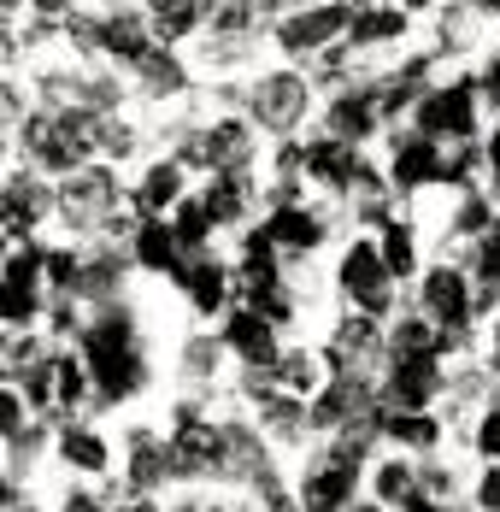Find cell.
Listing matches in <instances>:
<instances>
[{
    "label": "cell",
    "mask_w": 500,
    "mask_h": 512,
    "mask_svg": "<svg viewBox=\"0 0 500 512\" xmlns=\"http://www.w3.org/2000/svg\"><path fill=\"white\" fill-rule=\"evenodd\" d=\"M83 342H89V359H95L106 395H124V389H136V383H142V359H130V330H124L118 318L89 324V330H83Z\"/></svg>",
    "instance_id": "6da1fadb"
},
{
    "label": "cell",
    "mask_w": 500,
    "mask_h": 512,
    "mask_svg": "<svg viewBox=\"0 0 500 512\" xmlns=\"http://www.w3.org/2000/svg\"><path fill=\"white\" fill-rule=\"evenodd\" d=\"M342 283H348L353 301H365V307L377 312L383 301H389V259H377L365 242H359V248L342 259Z\"/></svg>",
    "instance_id": "7a4b0ae2"
},
{
    "label": "cell",
    "mask_w": 500,
    "mask_h": 512,
    "mask_svg": "<svg viewBox=\"0 0 500 512\" xmlns=\"http://www.w3.org/2000/svg\"><path fill=\"white\" fill-rule=\"evenodd\" d=\"M348 24V6H318V12H306V18H295V24H283V48H318V42H330L336 30Z\"/></svg>",
    "instance_id": "3957f363"
},
{
    "label": "cell",
    "mask_w": 500,
    "mask_h": 512,
    "mask_svg": "<svg viewBox=\"0 0 500 512\" xmlns=\"http://www.w3.org/2000/svg\"><path fill=\"white\" fill-rule=\"evenodd\" d=\"M253 106H259V118H265L271 130H289V124L300 118V106H306V95H300L295 77H271V83L259 89V101H253Z\"/></svg>",
    "instance_id": "277c9868"
},
{
    "label": "cell",
    "mask_w": 500,
    "mask_h": 512,
    "mask_svg": "<svg viewBox=\"0 0 500 512\" xmlns=\"http://www.w3.org/2000/svg\"><path fill=\"white\" fill-rule=\"evenodd\" d=\"M348 489H353L348 465H318V471L306 477V512H336L348 501Z\"/></svg>",
    "instance_id": "5b68a950"
},
{
    "label": "cell",
    "mask_w": 500,
    "mask_h": 512,
    "mask_svg": "<svg viewBox=\"0 0 500 512\" xmlns=\"http://www.w3.org/2000/svg\"><path fill=\"white\" fill-rule=\"evenodd\" d=\"M106 201H112V177L106 171H89V177H77L71 189H65V212L83 224V218H95V212H106Z\"/></svg>",
    "instance_id": "8992f818"
},
{
    "label": "cell",
    "mask_w": 500,
    "mask_h": 512,
    "mask_svg": "<svg viewBox=\"0 0 500 512\" xmlns=\"http://www.w3.org/2000/svg\"><path fill=\"white\" fill-rule=\"evenodd\" d=\"M430 389H436V365H430V354H406L400 359V371H395V395L406 401V407H424L430 401Z\"/></svg>",
    "instance_id": "52a82bcc"
},
{
    "label": "cell",
    "mask_w": 500,
    "mask_h": 512,
    "mask_svg": "<svg viewBox=\"0 0 500 512\" xmlns=\"http://www.w3.org/2000/svg\"><path fill=\"white\" fill-rule=\"evenodd\" d=\"M418 124H424V130H471V95H465V89L436 95V101L418 112Z\"/></svg>",
    "instance_id": "ba28073f"
},
{
    "label": "cell",
    "mask_w": 500,
    "mask_h": 512,
    "mask_svg": "<svg viewBox=\"0 0 500 512\" xmlns=\"http://www.w3.org/2000/svg\"><path fill=\"white\" fill-rule=\"evenodd\" d=\"M424 301L442 312L448 324H465V312H471V301H465V283H459L453 271H436V277L424 283Z\"/></svg>",
    "instance_id": "9c48e42d"
},
{
    "label": "cell",
    "mask_w": 500,
    "mask_h": 512,
    "mask_svg": "<svg viewBox=\"0 0 500 512\" xmlns=\"http://www.w3.org/2000/svg\"><path fill=\"white\" fill-rule=\"evenodd\" d=\"M218 436L206 430V424H183V436H177V460H183V471H206V465L218 460Z\"/></svg>",
    "instance_id": "30bf717a"
},
{
    "label": "cell",
    "mask_w": 500,
    "mask_h": 512,
    "mask_svg": "<svg viewBox=\"0 0 500 512\" xmlns=\"http://www.w3.org/2000/svg\"><path fill=\"white\" fill-rule=\"evenodd\" d=\"M230 342H236V348H242L248 359H271V336H265V318H253V312L230 318Z\"/></svg>",
    "instance_id": "8fae6325"
},
{
    "label": "cell",
    "mask_w": 500,
    "mask_h": 512,
    "mask_svg": "<svg viewBox=\"0 0 500 512\" xmlns=\"http://www.w3.org/2000/svg\"><path fill=\"white\" fill-rule=\"evenodd\" d=\"M265 236H277V242H289V248H312V242H318V224H312L306 212H289V206H283Z\"/></svg>",
    "instance_id": "7c38bea8"
},
{
    "label": "cell",
    "mask_w": 500,
    "mask_h": 512,
    "mask_svg": "<svg viewBox=\"0 0 500 512\" xmlns=\"http://www.w3.org/2000/svg\"><path fill=\"white\" fill-rule=\"evenodd\" d=\"M100 42H106L112 53H124V59H148V42H142L136 18H112V24L100 30Z\"/></svg>",
    "instance_id": "4fadbf2b"
},
{
    "label": "cell",
    "mask_w": 500,
    "mask_h": 512,
    "mask_svg": "<svg viewBox=\"0 0 500 512\" xmlns=\"http://www.w3.org/2000/svg\"><path fill=\"white\" fill-rule=\"evenodd\" d=\"M159 477H165V454L153 448L148 436H136V448H130V483L148 489V483H159Z\"/></svg>",
    "instance_id": "5bb4252c"
},
{
    "label": "cell",
    "mask_w": 500,
    "mask_h": 512,
    "mask_svg": "<svg viewBox=\"0 0 500 512\" xmlns=\"http://www.w3.org/2000/svg\"><path fill=\"white\" fill-rule=\"evenodd\" d=\"M436 171H442V165H436V148H430V142L406 148V154H400V165H395V177L406 183V189H412V183H424V177H436Z\"/></svg>",
    "instance_id": "9a60e30c"
},
{
    "label": "cell",
    "mask_w": 500,
    "mask_h": 512,
    "mask_svg": "<svg viewBox=\"0 0 500 512\" xmlns=\"http://www.w3.org/2000/svg\"><path fill=\"white\" fill-rule=\"evenodd\" d=\"M330 124H336L342 136H365V130H371V101H336L330 106Z\"/></svg>",
    "instance_id": "2e32d148"
},
{
    "label": "cell",
    "mask_w": 500,
    "mask_h": 512,
    "mask_svg": "<svg viewBox=\"0 0 500 512\" xmlns=\"http://www.w3.org/2000/svg\"><path fill=\"white\" fill-rule=\"evenodd\" d=\"M312 171H318V177H330V183H348V177H359V171H353V159L342 154L336 142H330V148H312Z\"/></svg>",
    "instance_id": "e0dca14e"
},
{
    "label": "cell",
    "mask_w": 500,
    "mask_h": 512,
    "mask_svg": "<svg viewBox=\"0 0 500 512\" xmlns=\"http://www.w3.org/2000/svg\"><path fill=\"white\" fill-rule=\"evenodd\" d=\"M171 242H177V230H159V224H148V230H142V242H136L142 265H171Z\"/></svg>",
    "instance_id": "ac0fdd59"
},
{
    "label": "cell",
    "mask_w": 500,
    "mask_h": 512,
    "mask_svg": "<svg viewBox=\"0 0 500 512\" xmlns=\"http://www.w3.org/2000/svg\"><path fill=\"white\" fill-rule=\"evenodd\" d=\"M65 460H71V465H89V471H100V465H106V448H100L95 436L71 430V436H65Z\"/></svg>",
    "instance_id": "d6986e66"
},
{
    "label": "cell",
    "mask_w": 500,
    "mask_h": 512,
    "mask_svg": "<svg viewBox=\"0 0 500 512\" xmlns=\"http://www.w3.org/2000/svg\"><path fill=\"white\" fill-rule=\"evenodd\" d=\"M189 283H195V307L200 312H212L218 301H224V289H218V283H224V277H218V265H200Z\"/></svg>",
    "instance_id": "ffe728a7"
},
{
    "label": "cell",
    "mask_w": 500,
    "mask_h": 512,
    "mask_svg": "<svg viewBox=\"0 0 500 512\" xmlns=\"http://www.w3.org/2000/svg\"><path fill=\"white\" fill-rule=\"evenodd\" d=\"M171 195H177V171H171V165L148 171V183H142V206H165Z\"/></svg>",
    "instance_id": "44dd1931"
},
{
    "label": "cell",
    "mask_w": 500,
    "mask_h": 512,
    "mask_svg": "<svg viewBox=\"0 0 500 512\" xmlns=\"http://www.w3.org/2000/svg\"><path fill=\"white\" fill-rule=\"evenodd\" d=\"M189 24H195V6L189 0H159V30L165 36H183Z\"/></svg>",
    "instance_id": "7402d4cb"
},
{
    "label": "cell",
    "mask_w": 500,
    "mask_h": 512,
    "mask_svg": "<svg viewBox=\"0 0 500 512\" xmlns=\"http://www.w3.org/2000/svg\"><path fill=\"white\" fill-rule=\"evenodd\" d=\"M353 36H359V42H371V36H400V18L395 12H365V18L353 24Z\"/></svg>",
    "instance_id": "603a6c76"
},
{
    "label": "cell",
    "mask_w": 500,
    "mask_h": 512,
    "mask_svg": "<svg viewBox=\"0 0 500 512\" xmlns=\"http://www.w3.org/2000/svg\"><path fill=\"white\" fill-rule=\"evenodd\" d=\"M206 212H212V218H236V212H242V183H218L212 201H206Z\"/></svg>",
    "instance_id": "cb8c5ba5"
},
{
    "label": "cell",
    "mask_w": 500,
    "mask_h": 512,
    "mask_svg": "<svg viewBox=\"0 0 500 512\" xmlns=\"http://www.w3.org/2000/svg\"><path fill=\"white\" fill-rule=\"evenodd\" d=\"M206 218H212L206 206H183V212H177V242H183V248H195V242H200V230H206Z\"/></svg>",
    "instance_id": "d4e9b609"
},
{
    "label": "cell",
    "mask_w": 500,
    "mask_h": 512,
    "mask_svg": "<svg viewBox=\"0 0 500 512\" xmlns=\"http://www.w3.org/2000/svg\"><path fill=\"white\" fill-rule=\"evenodd\" d=\"M336 348H342V354L371 348V318H348V324H342V336H336Z\"/></svg>",
    "instance_id": "484cf974"
},
{
    "label": "cell",
    "mask_w": 500,
    "mask_h": 512,
    "mask_svg": "<svg viewBox=\"0 0 500 512\" xmlns=\"http://www.w3.org/2000/svg\"><path fill=\"white\" fill-rule=\"evenodd\" d=\"M395 436H400V442H418V448H424V442H436V424L406 412V418H395Z\"/></svg>",
    "instance_id": "4316f807"
},
{
    "label": "cell",
    "mask_w": 500,
    "mask_h": 512,
    "mask_svg": "<svg viewBox=\"0 0 500 512\" xmlns=\"http://www.w3.org/2000/svg\"><path fill=\"white\" fill-rule=\"evenodd\" d=\"M142 71H148L153 89H171V83H177V65H171L165 53H148V59H142Z\"/></svg>",
    "instance_id": "83f0119b"
},
{
    "label": "cell",
    "mask_w": 500,
    "mask_h": 512,
    "mask_svg": "<svg viewBox=\"0 0 500 512\" xmlns=\"http://www.w3.org/2000/svg\"><path fill=\"white\" fill-rule=\"evenodd\" d=\"M389 271H412V236L406 230H389Z\"/></svg>",
    "instance_id": "f1b7e54d"
},
{
    "label": "cell",
    "mask_w": 500,
    "mask_h": 512,
    "mask_svg": "<svg viewBox=\"0 0 500 512\" xmlns=\"http://www.w3.org/2000/svg\"><path fill=\"white\" fill-rule=\"evenodd\" d=\"M53 377H59V395H65V401H77V395H83V371H77L71 359H59V365H53Z\"/></svg>",
    "instance_id": "f546056e"
},
{
    "label": "cell",
    "mask_w": 500,
    "mask_h": 512,
    "mask_svg": "<svg viewBox=\"0 0 500 512\" xmlns=\"http://www.w3.org/2000/svg\"><path fill=\"white\" fill-rule=\"evenodd\" d=\"M212 18H218V30H242L248 24V0H218Z\"/></svg>",
    "instance_id": "4dcf8cb0"
},
{
    "label": "cell",
    "mask_w": 500,
    "mask_h": 512,
    "mask_svg": "<svg viewBox=\"0 0 500 512\" xmlns=\"http://www.w3.org/2000/svg\"><path fill=\"white\" fill-rule=\"evenodd\" d=\"M30 277H36V254H18L6 265V289H30Z\"/></svg>",
    "instance_id": "1f68e13d"
},
{
    "label": "cell",
    "mask_w": 500,
    "mask_h": 512,
    "mask_svg": "<svg viewBox=\"0 0 500 512\" xmlns=\"http://www.w3.org/2000/svg\"><path fill=\"white\" fill-rule=\"evenodd\" d=\"M424 348H430V330H424V324L412 318V324L400 330V354H424Z\"/></svg>",
    "instance_id": "d6a6232c"
},
{
    "label": "cell",
    "mask_w": 500,
    "mask_h": 512,
    "mask_svg": "<svg viewBox=\"0 0 500 512\" xmlns=\"http://www.w3.org/2000/svg\"><path fill=\"white\" fill-rule=\"evenodd\" d=\"M30 307H36V301H30V289H6V318H12V324H24Z\"/></svg>",
    "instance_id": "836d02e7"
},
{
    "label": "cell",
    "mask_w": 500,
    "mask_h": 512,
    "mask_svg": "<svg viewBox=\"0 0 500 512\" xmlns=\"http://www.w3.org/2000/svg\"><path fill=\"white\" fill-rule=\"evenodd\" d=\"M253 301H259V312H265V318H289V301H283L277 289H259Z\"/></svg>",
    "instance_id": "e575fe53"
},
{
    "label": "cell",
    "mask_w": 500,
    "mask_h": 512,
    "mask_svg": "<svg viewBox=\"0 0 500 512\" xmlns=\"http://www.w3.org/2000/svg\"><path fill=\"white\" fill-rule=\"evenodd\" d=\"M406 465H383V495H406Z\"/></svg>",
    "instance_id": "d590c367"
},
{
    "label": "cell",
    "mask_w": 500,
    "mask_h": 512,
    "mask_svg": "<svg viewBox=\"0 0 500 512\" xmlns=\"http://www.w3.org/2000/svg\"><path fill=\"white\" fill-rule=\"evenodd\" d=\"M295 418L300 412L289 407V401H271V424H277V430H295Z\"/></svg>",
    "instance_id": "8d00e7d4"
},
{
    "label": "cell",
    "mask_w": 500,
    "mask_h": 512,
    "mask_svg": "<svg viewBox=\"0 0 500 512\" xmlns=\"http://www.w3.org/2000/svg\"><path fill=\"white\" fill-rule=\"evenodd\" d=\"M283 371H289V383H312V359H289V365H283Z\"/></svg>",
    "instance_id": "74e56055"
},
{
    "label": "cell",
    "mask_w": 500,
    "mask_h": 512,
    "mask_svg": "<svg viewBox=\"0 0 500 512\" xmlns=\"http://www.w3.org/2000/svg\"><path fill=\"white\" fill-rule=\"evenodd\" d=\"M483 448H489V454H500V412L483 424Z\"/></svg>",
    "instance_id": "f35d334b"
},
{
    "label": "cell",
    "mask_w": 500,
    "mask_h": 512,
    "mask_svg": "<svg viewBox=\"0 0 500 512\" xmlns=\"http://www.w3.org/2000/svg\"><path fill=\"white\" fill-rule=\"evenodd\" d=\"M483 507L500 512V471H489V483H483Z\"/></svg>",
    "instance_id": "ab89813d"
},
{
    "label": "cell",
    "mask_w": 500,
    "mask_h": 512,
    "mask_svg": "<svg viewBox=\"0 0 500 512\" xmlns=\"http://www.w3.org/2000/svg\"><path fill=\"white\" fill-rule=\"evenodd\" d=\"M65 512H100V507L89 501V495H71V501H65Z\"/></svg>",
    "instance_id": "60d3db41"
},
{
    "label": "cell",
    "mask_w": 500,
    "mask_h": 512,
    "mask_svg": "<svg viewBox=\"0 0 500 512\" xmlns=\"http://www.w3.org/2000/svg\"><path fill=\"white\" fill-rule=\"evenodd\" d=\"M412 512H436V507H430V501H412Z\"/></svg>",
    "instance_id": "b9f144b4"
},
{
    "label": "cell",
    "mask_w": 500,
    "mask_h": 512,
    "mask_svg": "<svg viewBox=\"0 0 500 512\" xmlns=\"http://www.w3.org/2000/svg\"><path fill=\"white\" fill-rule=\"evenodd\" d=\"M124 512H153V507H148V501H136V507H124Z\"/></svg>",
    "instance_id": "7bdbcfd3"
},
{
    "label": "cell",
    "mask_w": 500,
    "mask_h": 512,
    "mask_svg": "<svg viewBox=\"0 0 500 512\" xmlns=\"http://www.w3.org/2000/svg\"><path fill=\"white\" fill-rule=\"evenodd\" d=\"M495 177H500V136H495Z\"/></svg>",
    "instance_id": "ee69618b"
},
{
    "label": "cell",
    "mask_w": 500,
    "mask_h": 512,
    "mask_svg": "<svg viewBox=\"0 0 500 512\" xmlns=\"http://www.w3.org/2000/svg\"><path fill=\"white\" fill-rule=\"evenodd\" d=\"M489 83H495V95H500V65H495V77H489Z\"/></svg>",
    "instance_id": "f6af8a7d"
},
{
    "label": "cell",
    "mask_w": 500,
    "mask_h": 512,
    "mask_svg": "<svg viewBox=\"0 0 500 512\" xmlns=\"http://www.w3.org/2000/svg\"><path fill=\"white\" fill-rule=\"evenodd\" d=\"M42 6H48V12H53V6H65V0H42Z\"/></svg>",
    "instance_id": "bcb514c9"
},
{
    "label": "cell",
    "mask_w": 500,
    "mask_h": 512,
    "mask_svg": "<svg viewBox=\"0 0 500 512\" xmlns=\"http://www.w3.org/2000/svg\"><path fill=\"white\" fill-rule=\"evenodd\" d=\"M177 512H206V507H177Z\"/></svg>",
    "instance_id": "7dc6e473"
},
{
    "label": "cell",
    "mask_w": 500,
    "mask_h": 512,
    "mask_svg": "<svg viewBox=\"0 0 500 512\" xmlns=\"http://www.w3.org/2000/svg\"><path fill=\"white\" fill-rule=\"evenodd\" d=\"M265 6H289V0H265Z\"/></svg>",
    "instance_id": "c3c4849f"
},
{
    "label": "cell",
    "mask_w": 500,
    "mask_h": 512,
    "mask_svg": "<svg viewBox=\"0 0 500 512\" xmlns=\"http://www.w3.org/2000/svg\"><path fill=\"white\" fill-rule=\"evenodd\" d=\"M495 348H500V324H495Z\"/></svg>",
    "instance_id": "681fc988"
},
{
    "label": "cell",
    "mask_w": 500,
    "mask_h": 512,
    "mask_svg": "<svg viewBox=\"0 0 500 512\" xmlns=\"http://www.w3.org/2000/svg\"><path fill=\"white\" fill-rule=\"evenodd\" d=\"M412 6H424V0H412Z\"/></svg>",
    "instance_id": "f907efd6"
},
{
    "label": "cell",
    "mask_w": 500,
    "mask_h": 512,
    "mask_svg": "<svg viewBox=\"0 0 500 512\" xmlns=\"http://www.w3.org/2000/svg\"><path fill=\"white\" fill-rule=\"evenodd\" d=\"M495 242H500V236H495Z\"/></svg>",
    "instance_id": "816d5d0a"
},
{
    "label": "cell",
    "mask_w": 500,
    "mask_h": 512,
    "mask_svg": "<svg viewBox=\"0 0 500 512\" xmlns=\"http://www.w3.org/2000/svg\"><path fill=\"white\" fill-rule=\"evenodd\" d=\"M365 512H371V507H365Z\"/></svg>",
    "instance_id": "f5cc1de1"
}]
</instances>
